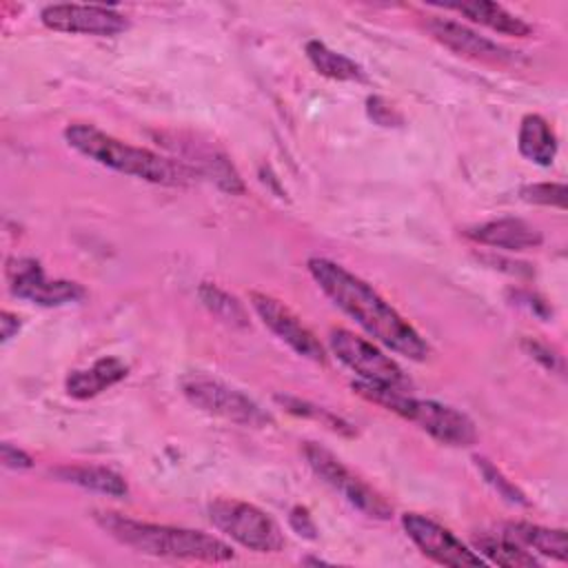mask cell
Returning <instances> with one entry per match:
<instances>
[{
	"instance_id": "6da1fadb",
	"label": "cell",
	"mask_w": 568,
	"mask_h": 568,
	"mask_svg": "<svg viewBox=\"0 0 568 568\" xmlns=\"http://www.w3.org/2000/svg\"><path fill=\"white\" fill-rule=\"evenodd\" d=\"M306 268L320 291L375 342L413 362L428 357L426 339L368 282L328 257H311Z\"/></svg>"
},
{
	"instance_id": "e0dca14e",
	"label": "cell",
	"mask_w": 568,
	"mask_h": 568,
	"mask_svg": "<svg viewBox=\"0 0 568 568\" xmlns=\"http://www.w3.org/2000/svg\"><path fill=\"white\" fill-rule=\"evenodd\" d=\"M517 149L532 164L550 166L557 155V135L550 122L539 113L524 115L517 133Z\"/></svg>"
},
{
	"instance_id": "cb8c5ba5",
	"label": "cell",
	"mask_w": 568,
	"mask_h": 568,
	"mask_svg": "<svg viewBox=\"0 0 568 568\" xmlns=\"http://www.w3.org/2000/svg\"><path fill=\"white\" fill-rule=\"evenodd\" d=\"M475 464H477V468H479V473L484 475V479L506 499V501H510V504H521V506H526L528 501H526V497H524V493L510 481V479H506L504 477V473L490 462V459H486V457H475Z\"/></svg>"
},
{
	"instance_id": "9c48e42d",
	"label": "cell",
	"mask_w": 568,
	"mask_h": 568,
	"mask_svg": "<svg viewBox=\"0 0 568 568\" xmlns=\"http://www.w3.org/2000/svg\"><path fill=\"white\" fill-rule=\"evenodd\" d=\"M402 528L408 535V539L422 550V555L433 559L439 566H450V568L486 566L484 557H479L473 548H468L448 528H444L439 521H435L426 515L404 513Z\"/></svg>"
},
{
	"instance_id": "3957f363",
	"label": "cell",
	"mask_w": 568,
	"mask_h": 568,
	"mask_svg": "<svg viewBox=\"0 0 568 568\" xmlns=\"http://www.w3.org/2000/svg\"><path fill=\"white\" fill-rule=\"evenodd\" d=\"M64 140L71 149L98 162L100 166L113 169L118 173H124L151 184L182 186L195 178V173L182 160L160 155L151 149L133 146L87 122L69 124L64 129Z\"/></svg>"
},
{
	"instance_id": "7402d4cb",
	"label": "cell",
	"mask_w": 568,
	"mask_h": 568,
	"mask_svg": "<svg viewBox=\"0 0 568 568\" xmlns=\"http://www.w3.org/2000/svg\"><path fill=\"white\" fill-rule=\"evenodd\" d=\"M197 297L211 311V315H215L217 320H222L231 326H248V315H246L242 302H237V297H233L217 284L202 282L197 288Z\"/></svg>"
},
{
	"instance_id": "277c9868",
	"label": "cell",
	"mask_w": 568,
	"mask_h": 568,
	"mask_svg": "<svg viewBox=\"0 0 568 568\" xmlns=\"http://www.w3.org/2000/svg\"><path fill=\"white\" fill-rule=\"evenodd\" d=\"M353 390L373 402L384 406L386 410L417 424L424 433H428L433 439L446 446H457L466 448L477 442V428L475 422L457 410L455 406L435 402V399H422L413 397L406 390L390 388V386H379V384H368V382H353Z\"/></svg>"
},
{
	"instance_id": "8fae6325",
	"label": "cell",
	"mask_w": 568,
	"mask_h": 568,
	"mask_svg": "<svg viewBox=\"0 0 568 568\" xmlns=\"http://www.w3.org/2000/svg\"><path fill=\"white\" fill-rule=\"evenodd\" d=\"M248 300H251V306L255 308V313L260 315V320L264 322V326L277 339H282L300 357L311 359L315 364H326V351L320 344V339L284 302H280L266 293H260V291H253L248 295Z\"/></svg>"
},
{
	"instance_id": "f546056e",
	"label": "cell",
	"mask_w": 568,
	"mask_h": 568,
	"mask_svg": "<svg viewBox=\"0 0 568 568\" xmlns=\"http://www.w3.org/2000/svg\"><path fill=\"white\" fill-rule=\"evenodd\" d=\"M18 331H20V317L16 313H11V311H2V315H0L2 342H9Z\"/></svg>"
},
{
	"instance_id": "603a6c76",
	"label": "cell",
	"mask_w": 568,
	"mask_h": 568,
	"mask_svg": "<svg viewBox=\"0 0 568 568\" xmlns=\"http://www.w3.org/2000/svg\"><path fill=\"white\" fill-rule=\"evenodd\" d=\"M288 413L297 415V417H308V419H317L322 426L331 428L333 433H339V435H348L353 437L355 435V428L342 419L339 415H333L328 408H322L317 404H311L306 399H300V397H291V395H277L275 397Z\"/></svg>"
},
{
	"instance_id": "4316f807",
	"label": "cell",
	"mask_w": 568,
	"mask_h": 568,
	"mask_svg": "<svg viewBox=\"0 0 568 568\" xmlns=\"http://www.w3.org/2000/svg\"><path fill=\"white\" fill-rule=\"evenodd\" d=\"M366 111H368V118L375 124H379V126H397V124H402V115L397 113V109L393 104H388L379 95H371L366 100Z\"/></svg>"
},
{
	"instance_id": "d6986e66",
	"label": "cell",
	"mask_w": 568,
	"mask_h": 568,
	"mask_svg": "<svg viewBox=\"0 0 568 568\" xmlns=\"http://www.w3.org/2000/svg\"><path fill=\"white\" fill-rule=\"evenodd\" d=\"M473 550L486 559V564H497L504 568H528L539 566V559L524 548L517 539L501 532H486L473 539Z\"/></svg>"
},
{
	"instance_id": "f1b7e54d",
	"label": "cell",
	"mask_w": 568,
	"mask_h": 568,
	"mask_svg": "<svg viewBox=\"0 0 568 568\" xmlns=\"http://www.w3.org/2000/svg\"><path fill=\"white\" fill-rule=\"evenodd\" d=\"M288 524H291V528H293L300 537H304V539H315V537H317V526H315L313 517L308 515V510H306L304 506H295V508L291 510Z\"/></svg>"
},
{
	"instance_id": "5bb4252c",
	"label": "cell",
	"mask_w": 568,
	"mask_h": 568,
	"mask_svg": "<svg viewBox=\"0 0 568 568\" xmlns=\"http://www.w3.org/2000/svg\"><path fill=\"white\" fill-rule=\"evenodd\" d=\"M466 235L477 244L504 248V251L537 248L544 242L541 231L519 217H499V220L481 222V224L470 226L466 231Z\"/></svg>"
},
{
	"instance_id": "ba28073f",
	"label": "cell",
	"mask_w": 568,
	"mask_h": 568,
	"mask_svg": "<svg viewBox=\"0 0 568 568\" xmlns=\"http://www.w3.org/2000/svg\"><path fill=\"white\" fill-rule=\"evenodd\" d=\"M182 393L195 408L235 422L240 426L262 428L271 424V415L257 402L220 379L206 375H191L182 382Z\"/></svg>"
},
{
	"instance_id": "83f0119b",
	"label": "cell",
	"mask_w": 568,
	"mask_h": 568,
	"mask_svg": "<svg viewBox=\"0 0 568 568\" xmlns=\"http://www.w3.org/2000/svg\"><path fill=\"white\" fill-rule=\"evenodd\" d=\"M0 457H2V466L11 468V470H27L33 466V457L29 453H24L22 448L13 446L11 442H2Z\"/></svg>"
},
{
	"instance_id": "9a60e30c",
	"label": "cell",
	"mask_w": 568,
	"mask_h": 568,
	"mask_svg": "<svg viewBox=\"0 0 568 568\" xmlns=\"http://www.w3.org/2000/svg\"><path fill=\"white\" fill-rule=\"evenodd\" d=\"M126 364L118 357H100L95 359L89 368H80V371H71L64 388L67 395L73 399H89L100 395L102 390L111 388L113 384H118L120 379L126 377Z\"/></svg>"
},
{
	"instance_id": "8992f818",
	"label": "cell",
	"mask_w": 568,
	"mask_h": 568,
	"mask_svg": "<svg viewBox=\"0 0 568 568\" xmlns=\"http://www.w3.org/2000/svg\"><path fill=\"white\" fill-rule=\"evenodd\" d=\"M304 459L311 466V470L328 484L337 495H342L344 501H348L355 510L371 519H390L393 517V506L373 488L368 486L362 477H357L339 457H335L328 448L306 442L304 448Z\"/></svg>"
},
{
	"instance_id": "2e32d148",
	"label": "cell",
	"mask_w": 568,
	"mask_h": 568,
	"mask_svg": "<svg viewBox=\"0 0 568 568\" xmlns=\"http://www.w3.org/2000/svg\"><path fill=\"white\" fill-rule=\"evenodd\" d=\"M446 9H455L457 13L466 16L470 22L488 27L497 33L504 36H515V38H526L532 33V27L521 20L519 16L510 13L506 7L488 0H475V2H462V4H444Z\"/></svg>"
},
{
	"instance_id": "ac0fdd59",
	"label": "cell",
	"mask_w": 568,
	"mask_h": 568,
	"mask_svg": "<svg viewBox=\"0 0 568 568\" xmlns=\"http://www.w3.org/2000/svg\"><path fill=\"white\" fill-rule=\"evenodd\" d=\"M504 532L517 539L524 548L535 550L548 559H568V539L564 528H546L530 521H510L504 526Z\"/></svg>"
},
{
	"instance_id": "ffe728a7",
	"label": "cell",
	"mask_w": 568,
	"mask_h": 568,
	"mask_svg": "<svg viewBox=\"0 0 568 568\" xmlns=\"http://www.w3.org/2000/svg\"><path fill=\"white\" fill-rule=\"evenodd\" d=\"M51 475L58 477L60 481L75 484L84 490L102 493V495H109L115 499H122L129 495L126 479L104 466H60V468L51 470Z\"/></svg>"
},
{
	"instance_id": "52a82bcc",
	"label": "cell",
	"mask_w": 568,
	"mask_h": 568,
	"mask_svg": "<svg viewBox=\"0 0 568 568\" xmlns=\"http://www.w3.org/2000/svg\"><path fill=\"white\" fill-rule=\"evenodd\" d=\"M328 346L333 355L348 366L362 382L408 390V377L390 355H386L375 342L355 335L346 328H333L328 333Z\"/></svg>"
},
{
	"instance_id": "5b68a950",
	"label": "cell",
	"mask_w": 568,
	"mask_h": 568,
	"mask_svg": "<svg viewBox=\"0 0 568 568\" xmlns=\"http://www.w3.org/2000/svg\"><path fill=\"white\" fill-rule=\"evenodd\" d=\"M211 524L253 552H280L284 548V532L262 508L233 499L217 497L209 504Z\"/></svg>"
},
{
	"instance_id": "4fadbf2b",
	"label": "cell",
	"mask_w": 568,
	"mask_h": 568,
	"mask_svg": "<svg viewBox=\"0 0 568 568\" xmlns=\"http://www.w3.org/2000/svg\"><path fill=\"white\" fill-rule=\"evenodd\" d=\"M426 29L446 49L455 51L457 55L470 58L475 62H484V64H493V67H508V64L517 62V51L506 49L504 44L477 33L475 29H470L457 20L433 16L426 20Z\"/></svg>"
},
{
	"instance_id": "484cf974",
	"label": "cell",
	"mask_w": 568,
	"mask_h": 568,
	"mask_svg": "<svg viewBox=\"0 0 568 568\" xmlns=\"http://www.w3.org/2000/svg\"><path fill=\"white\" fill-rule=\"evenodd\" d=\"M521 348H524L532 359H537L544 368H548V371H557V373H564L561 355H557L548 344L537 342V339H532V337H524V339H521Z\"/></svg>"
},
{
	"instance_id": "d4e9b609",
	"label": "cell",
	"mask_w": 568,
	"mask_h": 568,
	"mask_svg": "<svg viewBox=\"0 0 568 568\" xmlns=\"http://www.w3.org/2000/svg\"><path fill=\"white\" fill-rule=\"evenodd\" d=\"M521 200L530 204H541V206H566V184L564 182H537L528 184L519 191Z\"/></svg>"
},
{
	"instance_id": "7a4b0ae2",
	"label": "cell",
	"mask_w": 568,
	"mask_h": 568,
	"mask_svg": "<svg viewBox=\"0 0 568 568\" xmlns=\"http://www.w3.org/2000/svg\"><path fill=\"white\" fill-rule=\"evenodd\" d=\"M93 519L115 541L142 555L206 564H222L235 557L233 548L226 541L202 530L140 521L111 510H95Z\"/></svg>"
},
{
	"instance_id": "30bf717a",
	"label": "cell",
	"mask_w": 568,
	"mask_h": 568,
	"mask_svg": "<svg viewBox=\"0 0 568 568\" xmlns=\"http://www.w3.org/2000/svg\"><path fill=\"white\" fill-rule=\"evenodd\" d=\"M40 22L51 31L82 33V36H98V38H113L124 29H129L126 16L115 11L113 7L73 4V2L47 4L40 11Z\"/></svg>"
},
{
	"instance_id": "44dd1931",
	"label": "cell",
	"mask_w": 568,
	"mask_h": 568,
	"mask_svg": "<svg viewBox=\"0 0 568 568\" xmlns=\"http://www.w3.org/2000/svg\"><path fill=\"white\" fill-rule=\"evenodd\" d=\"M304 51H306V58L311 60V64L315 67V71L322 73L324 78L339 80V82L364 80V69L355 60H351L344 53L333 51L331 47H326L320 40H308Z\"/></svg>"
},
{
	"instance_id": "7c38bea8",
	"label": "cell",
	"mask_w": 568,
	"mask_h": 568,
	"mask_svg": "<svg viewBox=\"0 0 568 568\" xmlns=\"http://www.w3.org/2000/svg\"><path fill=\"white\" fill-rule=\"evenodd\" d=\"M9 288L16 297L40 306H62L84 297V288L71 280H49L36 260H9Z\"/></svg>"
}]
</instances>
